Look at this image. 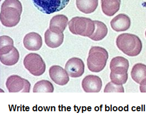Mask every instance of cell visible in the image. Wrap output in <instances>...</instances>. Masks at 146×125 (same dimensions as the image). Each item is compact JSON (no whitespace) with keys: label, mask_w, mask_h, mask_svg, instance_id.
Wrapping results in <instances>:
<instances>
[{"label":"cell","mask_w":146,"mask_h":125,"mask_svg":"<svg viewBox=\"0 0 146 125\" xmlns=\"http://www.w3.org/2000/svg\"><path fill=\"white\" fill-rule=\"evenodd\" d=\"M22 5L19 0H5L1 6L0 20L5 27L16 26L21 19Z\"/></svg>","instance_id":"obj_1"},{"label":"cell","mask_w":146,"mask_h":125,"mask_svg":"<svg viewBox=\"0 0 146 125\" xmlns=\"http://www.w3.org/2000/svg\"><path fill=\"white\" fill-rule=\"evenodd\" d=\"M116 45L119 49L128 56H137L142 49V43L136 35L123 33L119 35L116 39Z\"/></svg>","instance_id":"obj_2"},{"label":"cell","mask_w":146,"mask_h":125,"mask_svg":"<svg viewBox=\"0 0 146 125\" xmlns=\"http://www.w3.org/2000/svg\"><path fill=\"white\" fill-rule=\"evenodd\" d=\"M109 54L107 50L100 46L91 47L87 59V65L90 71L98 73L105 67Z\"/></svg>","instance_id":"obj_3"},{"label":"cell","mask_w":146,"mask_h":125,"mask_svg":"<svg viewBox=\"0 0 146 125\" xmlns=\"http://www.w3.org/2000/svg\"><path fill=\"white\" fill-rule=\"evenodd\" d=\"M69 29L72 33L77 36L90 37L94 32V21L90 18L75 17L68 22Z\"/></svg>","instance_id":"obj_4"},{"label":"cell","mask_w":146,"mask_h":125,"mask_svg":"<svg viewBox=\"0 0 146 125\" xmlns=\"http://www.w3.org/2000/svg\"><path fill=\"white\" fill-rule=\"evenodd\" d=\"M23 64L29 73L35 76H40L46 71V63L42 57L36 53H30L26 55Z\"/></svg>","instance_id":"obj_5"},{"label":"cell","mask_w":146,"mask_h":125,"mask_svg":"<svg viewBox=\"0 0 146 125\" xmlns=\"http://www.w3.org/2000/svg\"><path fill=\"white\" fill-rule=\"evenodd\" d=\"M70 0H32L37 9L43 13L50 14L64 9Z\"/></svg>","instance_id":"obj_6"},{"label":"cell","mask_w":146,"mask_h":125,"mask_svg":"<svg viewBox=\"0 0 146 125\" xmlns=\"http://www.w3.org/2000/svg\"><path fill=\"white\" fill-rule=\"evenodd\" d=\"M6 86L9 93H29L31 84L28 80L18 75H12L7 78Z\"/></svg>","instance_id":"obj_7"},{"label":"cell","mask_w":146,"mask_h":125,"mask_svg":"<svg viewBox=\"0 0 146 125\" xmlns=\"http://www.w3.org/2000/svg\"><path fill=\"white\" fill-rule=\"evenodd\" d=\"M65 70L72 78H78L82 76L84 73L85 64L82 59L73 57L66 63Z\"/></svg>","instance_id":"obj_8"},{"label":"cell","mask_w":146,"mask_h":125,"mask_svg":"<svg viewBox=\"0 0 146 125\" xmlns=\"http://www.w3.org/2000/svg\"><path fill=\"white\" fill-rule=\"evenodd\" d=\"M49 74L51 80L59 86H65L69 81V76L67 72L60 66H51L49 70Z\"/></svg>","instance_id":"obj_9"},{"label":"cell","mask_w":146,"mask_h":125,"mask_svg":"<svg viewBox=\"0 0 146 125\" xmlns=\"http://www.w3.org/2000/svg\"><path fill=\"white\" fill-rule=\"evenodd\" d=\"M102 87L100 78L95 75H88L82 81V87L86 93H99Z\"/></svg>","instance_id":"obj_10"},{"label":"cell","mask_w":146,"mask_h":125,"mask_svg":"<svg viewBox=\"0 0 146 125\" xmlns=\"http://www.w3.org/2000/svg\"><path fill=\"white\" fill-rule=\"evenodd\" d=\"M23 44L25 48L29 51H38L42 46V38L36 33H29L25 36Z\"/></svg>","instance_id":"obj_11"},{"label":"cell","mask_w":146,"mask_h":125,"mask_svg":"<svg viewBox=\"0 0 146 125\" xmlns=\"http://www.w3.org/2000/svg\"><path fill=\"white\" fill-rule=\"evenodd\" d=\"M112 29L117 32L126 31L131 26V19L127 15L121 13L113 18L110 22Z\"/></svg>","instance_id":"obj_12"},{"label":"cell","mask_w":146,"mask_h":125,"mask_svg":"<svg viewBox=\"0 0 146 125\" xmlns=\"http://www.w3.org/2000/svg\"><path fill=\"white\" fill-rule=\"evenodd\" d=\"M110 67L111 72L116 74H126L127 73L129 68V62L125 57L117 56L112 59Z\"/></svg>","instance_id":"obj_13"},{"label":"cell","mask_w":146,"mask_h":125,"mask_svg":"<svg viewBox=\"0 0 146 125\" xmlns=\"http://www.w3.org/2000/svg\"><path fill=\"white\" fill-rule=\"evenodd\" d=\"M68 18L63 14H58L51 19L49 24V29L55 33H63L68 23Z\"/></svg>","instance_id":"obj_14"},{"label":"cell","mask_w":146,"mask_h":125,"mask_svg":"<svg viewBox=\"0 0 146 125\" xmlns=\"http://www.w3.org/2000/svg\"><path fill=\"white\" fill-rule=\"evenodd\" d=\"M63 33L57 34L52 32L50 29H47L44 34L46 45L49 47L55 49L59 47L64 41Z\"/></svg>","instance_id":"obj_15"},{"label":"cell","mask_w":146,"mask_h":125,"mask_svg":"<svg viewBox=\"0 0 146 125\" xmlns=\"http://www.w3.org/2000/svg\"><path fill=\"white\" fill-rule=\"evenodd\" d=\"M121 0H101L103 13L109 17L113 16L119 9Z\"/></svg>","instance_id":"obj_16"},{"label":"cell","mask_w":146,"mask_h":125,"mask_svg":"<svg viewBox=\"0 0 146 125\" xmlns=\"http://www.w3.org/2000/svg\"><path fill=\"white\" fill-rule=\"evenodd\" d=\"M76 5L80 11L85 14L93 13L98 6V0H76Z\"/></svg>","instance_id":"obj_17"},{"label":"cell","mask_w":146,"mask_h":125,"mask_svg":"<svg viewBox=\"0 0 146 125\" xmlns=\"http://www.w3.org/2000/svg\"><path fill=\"white\" fill-rule=\"evenodd\" d=\"M95 29L92 36L89 37L91 40L98 41H100L105 38L108 33V28L106 24L99 20H94Z\"/></svg>","instance_id":"obj_18"},{"label":"cell","mask_w":146,"mask_h":125,"mask_svg":"<svg viewBox=\"0 0 146 125\" xmlns=\"http://www.w3.org/2000/svg\"><path fill=\"white\" fill-rule=\"evenodd\" d=\"M131 75L133 80L138 84H140L146 79V65L141 63L135 64L132 69Z\"/></svg>","instance_id":"obj_19"},{"label":"cell","mask_w":146,"mask_h":125,"mask_svg":"<svg viewBox=\"0 0 146 125\" xmlns=\"http://www.w3.org/2000/svg\"><path fill=\"white\" fill-rule=\"evenodd\" d=\"M19 59V54L18 50L14 47L13 49L8 54L0 55L1 62L8 66H11L16 64Z\"/></svg>","instance_id":"obj_20"},{"label":"cell","mask_w":146,"mask_h":125,"mask_svg":"<svg viewBox=\"0 0 146 125\" xmlns=\"http://www.w3.org/2000/svg\"><path fill=\"white\" fill-rule=\"evenodd\" d=\"M54 90V86L50 81L42 80L35 84L33 91V93H53Z\"/></svg>","instance_id":"obj_21"},{"label":"cell","mask_w":146,"mask_h":125,"mask_svg":"<svg viewBox=\"0 0 146 125\" xmlns=\"http://www.w3.org/2000/svg\"><path fill=\"white\" fill-rule=\"evenodd\" d=\"M13 39L9 36L0 37V55L8 54L14 47Z\"/></svg>","instance_id":"obj_22"},{"label":"cell","mask_w":146,"mask_h":125,"mask_svg":"<svg viewBox=\"0 0 146 125\" xmlns=\"http://www.w3.org/2000/svg\"><path fill=\"white\" fill-rule=\"evenodd\" d=\"M110 77L111 82L117 85H123L127 81L128 73L126 74H116L111 72Z\"/></svg>","instance_id":"obj_23"},{"label":"cell","mask_w":146,"mask_h":125,"mask_svg":"<svg viewBox=\"0 0 146 125\" xmlns=\"http://www.w3.org/2000/svg\"><path fill=\"white\" fill-rule=\"evenodd\" d=\"M125 90L122 85H117L112 82H109L105 86L104 92L105 93H124Z\"/></svg>","instance_id":"obj_24"},{"label":"cell","mask_w":146,"mask_h":125,"mask_svg":"<svg viewBox=\"0 0 146 125\" xmlns=\"http://www.w3.org/2000/svg\"><path fill=\"white\" fill-rule=\"evenodd\" d=\"M139 84V89L141 92L146 93V79L143 80Z\"/></svg>","instance_id":"obj_25"},{"label":"cell","mask_w":146,"mask_h":125,"mask_svg":"<svg viewBox=\"0 0 146 125\" xmlns=\"http://www.w3.org/2000/svg\"><path fill=\"white\" fill-rule=\"evenodd\" d=\"M145 35H146V33H145Z\"/></svg>","instance_id":"obj_26"}]
</instances>
